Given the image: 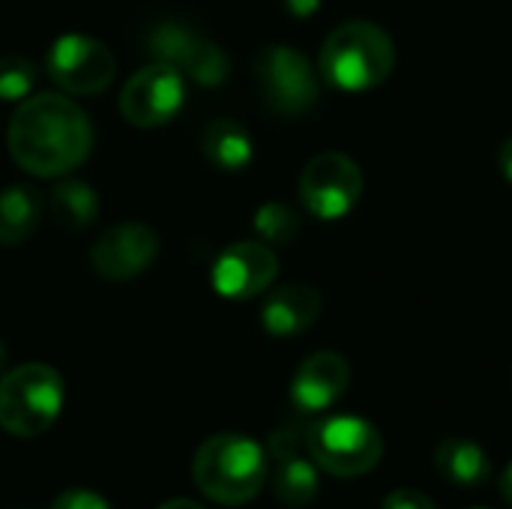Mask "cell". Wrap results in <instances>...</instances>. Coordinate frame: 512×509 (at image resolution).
<instances>
[{
  "instance_id": "1",
  "label": "cell",
  "mask_w": 512,
  "mask_h": 509,
  "mask_svg": "<svg viewBox=\"0 0 512 509\" xmlns=\"http://www.w3.org/2000/svg\"><path fill=\"white\" fill-rule=\"evenodd\" d=\"M9 156L33 177H63L75 171L93 147L90 117L63 93L21 99L6 132Z\"/></svg>"
},
{
  "instance_id": "2",
  "label": "cell",
  "mask_w": 512,
  "mask_h": 509,
  "mask_svg": "<svg viewBox=\"0 0 512 509\" xmlns=\"http://www.w3.org/2000/svg\"><path fill=\"white\" fill-rule=\"evenodd\" d=\"M192 480L201 495L222 507L249 504L267 483V453L246 435H213L198 447L192 459Z\"/></svg>"
},
{
  "instance_id": "3",
  "label": "cell",
  "mask_w": 512,
  "mask_h": 509,
  "mask_svg": "<svg viewBox=\"0 0 512 509\" xmlns=\"http://www.w3.org/2000/svg\"><path fill=\"white\" fill-rule=\"evenodd\" d=\"M396 45L384 27L372 21L339 24L321 48V72L342 90H372L390 78Z\"/></svg>"
},
{
  "instance_id": "4",
  "label": "cell",
  "mask_w": 512,
  "mask_h": 509,
  "mask_svg": "<svg viewBox=\"0 0 512 509\" xmlns=\"http://www.w3.org/2000/svg\"><path fill=\"white\" fill-rule=\"evenodd\" d=\"M66 387L54 366L24 363L0 375V429L12 438L45 435L63 411Z\"/></svg>"
},
{
  "instance_id": "5",
  "label": "cell",
  "mask_w": 512,
  "mask_h": 509,
  "mask_svg": "<svg viewBox=\"0 0 512 509\" xmlns=\"http://www.w3.org/2000/svg\"><path fill=\"white\" fill-rule=\"evenodd\" d=\"M381 456L384 438L363 417H327L309 426V459L333 477H363Z\"/></svg>"
},
{
  "instance_id": "6",
  "label": "cell",
  "mask_w": 512,
  "mask_h": 509,
  "mask_svg": "<svg viewBox=\"0 0 512 509\" xmlns=\"http://www.w3.org/2000/svg\"><path fill=\"white\" fill-rule=\"evenodd\" d=\"M144 48L153 60L174 66L186 81H195L201 87H219L231 75L228 54L180 21H162L150 27L144 36Z\"/></svg>"
},
{
  "instance_id": "7",
  "label": "cell",
  "mask_w": 512,
  "mask_h": 509,
  "mask_svg": "<svg viewBox=\"0 0 512 509\" xmlns=\"http://www.w3.org/2000/svg\"><path fill=\"white\" fill-rule=\"evenodd\" d=\"M255 81L261 102L282 117L306 114L318 99V78L312 63L291 45H267L255 57Z\"/></svg>"
},
{
  "instance_id": "8",
  "label": "cell",
  "mask_w": 512,
  "mask_h": 509,
  "mask_svg": "<svg viewBox=\"0 0 512 509\" xmlns=\"http://www.w3.org/2000/svg\"><path fill=\"white\" fill-rule=\"evenodd\" d=\"M363 195V171L360 165L336 150L318 153L306 162L300 174V198L306 210L324 222H336L354 210Z\"/></svg>"
},
{
  "instance_id": "9",
  "label": "cell",
  "mask_w": 512,
  "mask_h": 509,
  "mask_svg": "<svg viewBox=\"0 0 512 509\" xmlns=\"http://www.w3.org/2000/svg\"><path fill=\"white\" fill-rule=\"evenodd\" d=\"M48 75L51 81L66 90L69 96H93L111 87L117 75V60L108 51L105 42L84 36V33H66L57 36L48 48Z\"/></svg>"
},
{
  "instance_id": "10",
  "label": "cell",
  "mask_w": 512,
  "mask_h": 509,
  "mask_svg": "<svg viewBox=\"0 0 512 509\" xmlns=\"http://www.w3.org/2000/svg\"><path fill=\"white\" fill-rule=\"evenodd\" d=\"M186 99V78L168 63H147L120 90V114L138 129H159L177 117Z\"/></svg>"
},
{
  "instance_id": "11",
  "label": "cell",
  "mask_w": 512,
  "mask_h": 509,
  "mask_svg": "<svg viewBox=\"0 0 512 509\" xmlns=\"http://www.w3.org/2000/svg\"><path fill=\"white\" fill-rule=\"evenodd\" d=\"M159 255V237L141 222H120L99 234L90 249V267L108 282H126L150 270Z\"/></svg>"
},
{
  "instance_id": "12",
  "label": "cell",
  "mask_w": 512,
  "mask_h": 509,
  "mask_svg": "<svg viewBox=\"0 0 512 509\" xmlns=\"http://www.w3.org/2000/svg\"><path fill=\"white\" fill-rule=\"evenodd\" d=\"M279 276V258L273 246L261 240L231 243L213 264V288L225 300H252L264 294Z\"/></svg>"
},
{
  "instance_id": "13",
  "label": "cell",
  "mask_w": 512,
  "mask_h": 509,
  "mask_svg": "<svg viewBox=\"0 0 512 509\" xmlns=\"http://www.w3.org/2000/svg\"><path fill=\"white\" fill-rule=\"evenodd\" d=\"M351 384V366L336 351H318L300 363L291 381V402L303 414L327 411Z\"/></svg>"
},
{
  "instance_id": "14",
  "label": "cell",
  "mask_w": 512,
  "mask_h": 509,
  "mask_svg": "<svg viewBox=\"0 0 512 509\" xmlns=\"http://www.w3.org/2000/svg\"><path fill=\"white\" fill-rule=\"evenodd\" d=\"M324 309L321 291L306 282H288L264 300L261 309V324L270 336L276 339H291L306 333Z\"/></svg>"
},
{
  "instance_id": "15",
  "label": "cell",
  "mask_w": 512,
  "mask_h": 509,
  "mask_svg": "<svg viewBox=\"0 0 512 509\" xmlns=\"http://www.w3.org/2000/svg\"><path fill=\"white\" fill-rule=\"evenodd\" d=\"M201 150L213 168H219L225 174H240L249 168L255 144H252L249 129L240 120L219 117V120L207 123V129L201 135Z\"/></svg>"
},
{
  "instance_id": "16",
  "label": "cell",
  "mask_w": 512,
  "mask_h": 509,
  "mask_svg": "<svg viewBox=\"0 0 512 509\" xmlns=\"http://www.w3.org/2000/svg\"><path fill=\"white\" fill-rule=\"evenodd\" d=\"M435 471L450 480L453 486H483L492 477V459L477 441L468 438H447L435 447Z\"/></svg>"
},
{
  "instance_id": "17",
  "label": "cell",
  "mask_w": 512,
  "mask_h": 509,
  "mask_svg": "<svg viewBox=\"0 0 512 509\" xmlns=\"http://www.w3.org/2000/svg\"><path fill=\"white\" fill-rule=\"evenodd\" d=\"M42 210V192L21 183L6 186L0 192V246H21L36 231Z\"/></svg>"
},
{
  "instance_id": "18",
  "label": "cell",
  "mask_w": 512,
  "mask_h": 509,
  "mask_svg": "<svg viewBox=\"0 0 512 509\" xmlns=\"http://www.w3.org/2000/svg\"><path fill=\"white\" fill-rule=\"evenodd\" d=\"M318 465L306 456H294V459H285L276 465V480H273V489H276V498L291 509H303L309 504H315L318 498Z\"/></svg>"
},
{
  "instance_id": "19",
  "label": "cell",
  "mask_w": 512,
  "mask_h": 509,
  "mask_svg": "<svg viewBox=\"0 0 512 509\" xmlns=\"http://www.w3.org/2000/svg\"><path fill=\"white\" fill-rule=\"evenodd\" d=\"M51 213L63 228L84 231L99 216V195L84 180H63L51 192Z\"/></svg>"
},
{
  "instance_id": "20",
  "label": "cell",
  "mask_w": 512,
  "mask_h": 509,
  "mask_svg": "<svg viewBox=\"0 0 512 509\" xmlns=\"http://www.w3.org/2000/svg\"><path fill=\"white\" fill-rule=\"evenodd\" d=\"M255 231L267 246H291L300 234V216L294 207L270 201L255 213Z\"/></svg>"
},
{
  "instance_id": "21",
  "label": "cell",
  "mask_w": 512,
  "mask_h": 509,
  "mask_svg": "<svg viewBox=\"0 0 512 509\" xmlns=\"http://www.w3.org/2000/svg\"><path fill=\"white\" fill-rule=\"evenodd\" d=\"M36 84V66L21 54H3L0 57V99L3 102H21L30 96Z\"/></svg>"
},
{
  "instance_id": "22",
  "label": "cell",
  "mask_w": 512,
  "mask_h": 509,
  "mask_svg": "<svg viewBox=\"0 0 512 509\" xmlns=\"http://www.w3.org/2000/svg\"><path fill=\"white\" fill-rule=\"evenodd\" d=\"M309 426L306 420H291V423H282L273 435H270V444H267V453L270 459L285 462V459H294V456H303V450L309 453Z\"/></svg>"
},
{
  "instance_id": "23",
  "label": "cell",
  "mask_w": 512,
  "mask_h": 509,
  "mask_svg": "<svg viewBox=\"0 0 512 509\" xmlns=\"http://www.w3.org/2000/svg\"><path fill=\"white\" fill-rule=\"evenodd\" d=\"M51 509H111V504L99 495V492H90V489H66L60 492Z\"/></svg>"
},
{
  "instance_id": "24",
  "label": "cell",
  "mask_w": 512,
  "mask_h": 509,
  "mask_svg": "<svg viewBox=\"0 0 512 509\" xmlns=\"http://www.w3.org/2000/svg\"><path fill=\"white\" fill-rule=\"evenodd\" d=\"M381 509H438V504L417 489H396L384 498Z\"/></svg>"
},
{
  "instance_id": "25",
  "label": "cell",
  "mask_w": 512,
  "mask_h": 509,
  "mask_svg": "<svg viewBox=\"0 0 512 509\" xmlns=\"http://www.w3.org/2000/svg\"><path fill=\"white\" fill-rule=\"evenodd\" d=\"M285 6H288V12H291V15H297V18H309V15H315V12H318L321 0H285Z\"/></svg>"
},
{
  "instance_id": "26",
  "label": "cell",
  "mask_w": 512,
  "mask_h": 509,
  "mask_svg": "<svg viewBox=\"0 0 512 509\" xmlns=\"http://www.w3.org/2000/svg\"><path fill=\"white\" fill-rule=\"evenodd\" d=\"M498 165H501L504 177L512 183V138H507V141L501 144V150H498Z\"/></svg>"
},
{
  "instance_id": "27",
  "label": "cell",
  "mask_w": 512,
  "mask_h": 509,
  "mask_svg": "<svg viewBox=\"0 0 512 509\" xmlns=\"http://www.w3.org/2000/svg\"><path fill=\"white\" fill-rule=\"evenodd\" d=\"M501 495H504V501L512 507V462L507 465V471L501 474Z\"/></svg>"
},
{
  "instance_id": "28",
  "label": "cell",
  "mask_w": 512,
  "mask_h": 509,
  "mask_svg": "<svg viewBox=\"0 0 512 509\" xmlns=\"http://www.w3.org/2000/svg\"><path fill=\"white\" fill-rule=\"evenodd\" d=\"M159 509H204L198 501H186V498H177V501H168V504H162Z\"/></svg>"
},
{
  "instance_id": "29",
  "label": "cell",
  "mask_w": 512,
  "mask_h": 509,
  "mask_svg": "<svg viewBox=\"0 0 512 509\" xmlns=\"http://www.w3.org/2000/svg\"><path fill=\"white\" fill-rule=\"evenodd\" d=\"M3 366H6V345L0 342V372H3Z\"/></svg>"
},
{
  "instance_id": "30",
  "label": "cell",
  "mask_w": 512,
  "mask_h": 509,
  "mask_svg": "<svg viewBox=\"0 0 512 509\" xmlns=\"http://www.w3.org/2000/svg\"><path fill=\"white\" fill-rule=\"evenodd\" d=\"M474 509H483V507H474Z\"/></svg>"
}]
</instances>
